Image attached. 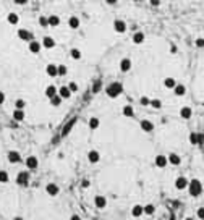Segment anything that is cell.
I'll return each mask as SVG.
<instances>
[{
    "label": "cell",
    "instance_id": "cell-31",
    "mask_svg": "<svg viewBox=\"0 0 204 220\" xmlns=\"http://www.w3.org/2000/svg\"><path fill=\"white\" fill-rule=\"evenodd\" d=\"M123 115H125V117H133V115H135L133 107H131V105H125V107H123Z\"/></svg>",
    "mask_w": 204,
    "mask_h": 220
},
{
    "label": "cell",
    "instance_id": "cell-37",
    "mask_svg": "<svg viewBox=\"0 0 204 220\" xmlns=\"http://www.w3.org/2000/svg\"><path fill=\"white\" fill-rule=\"evenodd\" d=\"M15 107H16V110H23L26 107V102L23 101V99H18V101L15 102Z\"/></svg>",
    "mask_w": 204,
    "mask_h": 220
},
{
    "label": "cell",
    "instance_id": "cell-22",
    "mask_svg": "<svg viewBox=\"0 0 204 220\" xmlns=\"http://www.w3.org/2000/svg\"><path fill=\"white\" fill-rule=\"evenodd\" d=\"M191 113H193V110H191L190 107H182V110H180V117L185 118V120L191 118Z\"/></svg>",
    "mask_w": 204,
    "mask_h": 220
},
{
    "label": "cell",
    "instance_id": "cell-27",
    "mask_svg": "<svg viewBox=\"0 0 204 220\" xmlns=\"http://www.w3.org/2000/svg\"><path fill=\"white\" fill-rule=\"evenodd\" d=\"M173 92H175V95H185L186 89H185V86H183V84H177L173 87Z\"/></svg>",
    "mask_w": 204,
    "mask_h": 220
},
{
    "label": "cell",
    "instance_id": "cell-48",
    "mask_svg": "<svg viewBox=\"0 0 204 220\" xmlns=\"http://www.w3.org/2000/svg\"><path fill=\"white\" fill-rule=\"evenodd\" d=\"M3 102H5V94H3L2 91H0V105H2Z\"/></svg>",
    "mask_w": 204,
    "mask_h": 220
},
{
    "label": "cell",
    "instance_id": "cell-33",
    "mask_svg": "<svg viewBox=\"0 0 204 220\" xmlns=\"http://www.w3.org/2000/svg\"><path fill=\"white\" fill-rule=\"evenodd\" d=\"M62 101H63V99H62V97H60V95L57 94V95H54V97L50 99V104H52V105H54V107H58L60 104H62Z\"/></svg>",
    "mask_w": 204,
    "mask_h": 220
},
{
    "label": "cell",
    "instance_id": "cell-9",
    "mask_svg": "<svg viewBox=\"0 0 204 220\" xmlns=\"http://www.w3.org/2000/svg\"><path fill=\"white\" fill-rule=\"evenodd\" d=\"M41 49H42L41 42H37V41H31L29 42V52H31V54H39Z\"/></svg>",
    "mask_w": 204,
    "mask_h": 220
},
{
    "label": "cell",
    "instance_id": "cell-52",
    "mask_svg": "<svg viewBox=\"0 0 204 220\" xmlns=\"http://www.w3.org/2000/svg\"><path fill=\"white\" fill-rule=\"evenodd\" d=\"M170 52H172V54H177V47L172 45V47H170Z\"/></svg>",
    "mask_w": 204,
    "mask_h": 220
},
{
    "label": "cell",
    "instance_id": "cell-16",
    "mask_svg": "<svg viewBox=\"0 0 204 220\" xmlns=\"http://www.w3.org/2000/svg\"><path fill=\"white\" fill-rule=\"evenodd\" d=\"M130 68H131V60L130 58H123L122 62H120V70H122L123 73L130 71Z\"/></svg>",
    "mask_w": 204,
    "mask_h": 220
},
{
    "label": "cell",
    "instance_id": "cell-8",
    "mask_svg": "<svg viewBox=\"0 0 204 220\" xmlns=\"http://www.w3.org/2000/svg\"><path fill=\"white\" fill-rule=\"evenodd\" d=\"M18 37L21 39V41H29V42L33 41V34H31L28 29H19L18 31Z\"/></svg>",
    "mask_w": 204,
    "mask_h": 220
},
{
    "label": "cell",
    "instance_id": "cell-30",
    "mask_svg": "<svg viewBox=\"0 0 204 220\" xmlns=\"http://www.w3.org/2000/svg\"><path fill=\"white\" fill-rule=\"evenodd\" d=\"M133 42L135 44H143V42H144V34H143V33H136L133 36Z\"/></svg>",
    "mask_w": 204,
    "mask_h": 220
},
{
    "label": "cell",
    "instance_id": "cell-51",
    "mask_svg": "<svg viewBox=\"0 0 204 220\" xmlns=\"http://www.w3.org/2000/svg\"><path fill=\"white\" fill-rule=\"evenodd\" d=\"M105 2H107V3H109V5H115V3H117V2H118V0H105Z\"/></svg>",
    "mask_w": 204,
    "mask_h": 220
},
{
    "label": "cell",
    "instance_id": "cell-53",
    "mask_svg": "<svg viewBox=\"0 0 204 220\" xmlns=\"http://www.w3.org/2000/svg\"><path fill=\"white\" fill-rule=\"evenodd\" d=\"M70 220H81V219H79V215H71Z\"/></svg>",
    "mask_w": 204,
    "mask_h": 220
},
{
    "label": "cell",
    "instance_id": "cell-45",
    "mask_svg": "<svg viewBox=\"0 0 204 220\" xmlns=\"http://www.w3.org/2000/svg\"><path fill=\"white\" fill-rule=\"evenodd\" d=\"M196 45H198V47H204V39L203 37L196 39Z\"/></svg>",
    "mask_w": 204,
    "mask_h": 220
},
{
    "label": "cell",
    "instance_id": "cell-54",
    "mask_svg": "<svg viewBox=\"0 0 204 220\" xmlns=\"http://www.w3.org/2000/svg\"><path fill=\"white\" fill-rule=\"evenodd\" d=\"M13 220H23V219H21V217H15Z\"/></svg>",
    "mask_w": 204,
    "mask_h": 220
},
{
    "label": "cell",
    "instance_id": "cell-21",
    "mask_svg": "<svg viewBox=\"0 0 204 220\" xmlns=\"http://www.w3.org/2000/svg\"><path fill=\"white\" fill-rule=\"evenodd\" d=\"M46 191H47V194H50V196H57L58 194V186L54 185V183H49L46 188Z\"/></svg>",
    "mask_w": 204,
    "mask_h": 220
},
{
    "label": "cell",
    "instance_id": "cell-7",
    "mask_svg": "<svg viewBox=\"0 0 204 220\" xmlns=\"http://www.w3.org/2000/svg\"><path fill=\"white\" fill-rule=\"evenodd\" d=\"M188 185H190V181H188L185 177H180V178H177V181H175V188H177V189H185V188H188Z\"/></svg>",
    "mask_w": 204,
    "mask_h": 220
},
{
    "label": "cell",
    "instance_id": "cell-5",
    "mask_svg": "<svg viewBox=\"0 0 204 220\" xmlns=\"http://www.w3.org/2000/svg\"><path fill=\"white\" fill-rule=\"evenodd\" d=\"M37 165H39V160H37L36 155H29V157L26 159V167L28 169L34 170V169H37Z\"/></svg>",
    "mask_w": 204,
    "mask_h": 220
},
{
    "label": "cell",
    "instance_id": "cell-17",
    "mask_svg": "<svg viewBox=\"0 0 204 220\" xmlns=\"http://www.w3.org/2000/svg\"><path fill=\"white\" fill-rule=\"evenodd\" d=\"M141 130L146 131V133H151V131L154 130L152 122H149V120H143V122H141Z\"/></svg>",
    "mask_w": 204,
    "mask_h": 220
},
{
    "label": "cell",
    "instance_id": "cell-23",
    "mask_svg": "<svg viewBox=\"0 0 204 220\" xmlns=\"http://www.w3.org/2000/svg\"><path fill=\"white\" fill-rule=\"evenodd\" d=\"M169 163H172V165H180L182 163V159H180V155L177 154H169Z\"/></svg>",
    "mask_w": 204,
    "mask_h": 220
},
{
    "label": "cell",
    "instance_id": "cell-32",
    "mask_svg": "<svg viewBox=\"0 0 204 220\" xmlns=\"http://www.w3.org/2000/svg\"><path fill=\"white\" fill-rule=\"evenodd\" d=\"M89 128H91V130H97V128H99V118L91 117V120H89Z\"/></svg>",
    "mask_w": 204,
    "mask_h": 220
},
{
    "label": "cell",
    "instance_id": "cell-55",
    "mask_svg": "<svg viewBox=\"0 0 204 220\" xmlns=\"http://www.w3.org/2000/svg\"><path fill=\"white\" fill-rule=\"evenodd\" d=\"M186 220H193V219H191V217H188V219H186Z\"/></svg>",
    "mask_w": 204,
    "mask_h": 220
},
{
    "label": "cell",
    "instance_id": "cell-18",
    "mask_svg": "<svg viewBox=\"0 0 204 220\" xmlns=\"http://www.w3.org/2000/svg\"><path fill=\"white\" fill-rule=\"evenodd\" d=\"M75 123H76V117H75V118H71V120H70V122H68V123H67V125H65V126H63V131H62V136H67L68 133H70V131H71V128H73V125H75Z\"/></svg>",
    "mask_w": 204,
    "mask_h": 220
},
{
    "label": "cell",
    "instance_id": "cell-49",
    "mask_svg": "<svg viewBox=\"0 0 204 220\" xmlns=\"http://www.w3.org/2000/svg\"><path fill=\"white\" fill-rule=\"evenodd\" d=\"M81 186H83V188H87V186H89V181H87V180H83Z\"/></svg>",
    "mask_w": 204,
    "mask_h": 220
},
{
    "label": "cell",
    "instance_id": "cell-36",
    "mask_svg": "<svg viewBox=\"0 0 204 220\" xmlns=\"http://www.w3.org/2000/svg\"><path fill=\"white\" fill-rule=\"evenodd\" d=\"M71 58L79 60V58H81V50H79V49H71Z\"/></svg>",
    "mask_w": 204,
    "mask_h": 220
},
{
    "label": "cell",
    "instance_id": "cell-56",
    "mask_svg": "<svg viewBox=\"0 0 204 220\" xmlns=\"http://www.w3.org/2000/svg\"><path fill=\"white\" fill-rule=\"evenodd\" d=\"M203 107H204V102H203Z\"/></svg>",
    "mask_w": 204,
    "mask_h": 220
},
{
    "label": "cell",
    "instance_id": "cell-41",
    "mask_svg": "<svg viewBox=\"0 0 204 220\" xmlns=\"http://www.w3.org/2000/svg\"><path fill=\"white\" fill-rule=\"evenodd\" d=\"M39 23H41L42 28H49V21H47L46 16H41V18H39Z\"/></svg>",
    "mask_w": 204,
    "mask_h": 220
},
{
    "label": "cell",
    "instance_id": "cell-24",
    "mask_svg": "<svg viewBox=\"0 0 204 220\" xmlns=\"http://www.w3.org/2000/svg\"><path fill=\"white\" fill-rule=\"evenodd\" d=\"M47 21H49V26H52V28L60 25V18L57 16V15H50V16L47 18Z\"/></svg>",
    "mask_w": 204,
    "mask_h": 220
},
{
    "label": "cell",
    "instance_id": "cell-50",
    "mask_svg": "<svg viewBox=\"0 0 204 220\" xmlns=\"http://www.w3.org/2000/svg\"><path fill=\"white\" fill-rule=\"evenodd\" d=\"M159 3H161V0H151V5H154V7H157Z\"/></svg>",
    "mask_w": 204,
    "mask_h": 220
},
{
    "label": "cell",
    "instance_id": "cell-28",
    "mask_svg": "<svg viewBox=\"0 0 204 220\" xmlns=\"http://www.w3.org/2000/svg\"><path fill=\"white\" fill-rule=\"evenodd\" d=\"M13 118L16 120V122H23V120H25V110H15Z\"/></svg>",
    "mask_w": 204,
    "mask_h": 220
},
{
    "label": "cell",
    "instance_id": "cell-43",
    "mask_svg": "<svg viewBox=\"0 0 204 220\" xmlns=\"http://www.w3.org/2000/svg\"><path fill=\"white\" fill-rule=\"evenodd\" d=\"M139 102H141L143 105H149V104H151V99H149V97H146V95H143V97L139 99Z\"/></svg>",
    "mask_w": 204,
    "mask_h": 220
},
{
    "label": "cell",
    "instance_id": "cell-13",
    "mask_svg": "<svg viewBox=\"0 0 204 220\" xmlns=\"http://www.w3.org/2000/svg\"><path fill=\"white\" fill-rule=\"evenodd\" d=\"M87 159H89L91 163H97L101 160V154L97 152V151H89V154H87Z\"/></svg>",
    "mask_w": 204,
    "mask_h": 220
},
{
    "label": "cell",
    "instance_id": "cell-35",
    "mask_svg": "<svg viewBox=\"0 0 204 220\" xmlns=\"http://www.w3.org/2000/svg\"><path fill=\"white\" fill-rule=\"evenodd\" d=\"M143 207H144V214H146V215H152L154 210H155L152 204H146V206H143Z\"/></svg>",
    "mask_w": 204,
    "mask_h": 220
},
{
    "label": "cell",
    "instance_id": "cell-1",
    "mask_svg": "<svg viewBox=\"0 0 204 220\" xmlns=\"http://www.w3.org/2000/svg\"><path fill=\"white\" fill-rule=\"evenodd\" d=\"M122 91H123V86L120 84V83H112V84H109L105 87V94L112 99L118 97V95L122 94Z\"/></svg>",
    "mask_w": 204,
    "mask_h": 220
},
{
    "label": "cell",
    "instance_id": "cell-25",
    "mask_svg": "<svg viewBox=\"0 0 204 220\" xmlns=\"http://www.w3.org/2000/svg\"><path fill=\"white\" fill-rule=\"evenodd\" d=\"M7 21L10 23V25H18V21H19V16L16 13H8V16H7Z\"/></svg>",
    "mask_w": 204,
    "mask_h": 220
},
{
    "label": "cell",
    "instance_id": "cell-39",
    "mask_svg": "<svg viewBox=\"0 0 204 220\" xmlns=\"http://www.w3.org/2000/svg\"><path fill=\"white\" fill-rule=\"evenodd\" d=\"M149 105H151V107H154V109H161V107H162V102L159 101V99H152Z\"/></svg>",
    "mask_w": 204,
    "mask_h": 220
},
{
    "label": "cell",
    "instance_id": "cell-12",
    "mask_svg": "<svg viewBox=\"0 0 204 220\" xmlns=\"http://www.w3.org/2000/svg\"><path fill=\"white\" fill-rule=\"evenodd\" d=\"M8 160L11 163H18V162H21V155H19V152H16V151H10L8 152Z\"/></svg>",
    "mask_w": 204,
    "mask_h": 220
},
{
    "label": "cell",
    "instance_id": "cell-10",
    "mask_svg": "<svg viewBox=\"0 0 204 220\" xmlns=\"http://www.w3.org/2000/svg\"><path fill=\"white\" fill-rule=\"evenodd\" d=\"M94 204L97 209H104V207L107 206V199L104 198V196H96L94 198Z\"/></svg>",
    "mask_w": 204,
    "mask_h": 220
},
{
    "label": "cell",
    "instance_id": "cell-40",
    "mask_svg": "<svg viewBox=\"0 0 204 220\" xmlns=\"http://www.w3.org/2000/svg\"><path fill=\"white\" fill-rule=\"evenodd\" d=\"M68 73V68L65 65H58V76H65Z\"/></svg>",
    "mask_w": 204,
    "mask_h": 220
},
{
    "label": "cell",
    "instance_id": "cell-57",
    "mask_svg": "<svg viewBox=\"0 0 204 220\" xmlns=\"http://www.w3.org/2000/svg\"><path fill=\"white\" fill-rule=\"evenodd\" d=\"M135 2H138V0H135Z\"/></svg>",
    "mask_w": 204,
    "mask_h": 220
},
{
    "label": "cell",
    "instance_id": "cell-4",
    "mask_svg": "<svg viewBox=\"0 0 204 220\" xmlns=\"http://www.w3.org/2000/svg\"><path fill=\"white\" fill-rule=\"evenodd\" d=\"M28 180H29V173H28V172H19L18 177H16V183L21 186H25V185H28Z\"/></svg>",
    "mask_w": 204,
    "mask_h": 220
},
{
    "label": "cell",
    "instance_id": "cell-38",
    "mask_svg": "<svg viewBox=\"0 0 204 220\" xmlns=\"http://www.w3.org/2000/svg\"><path fill=\"white\" fill-rule=\"evenodd\" d=\"M8 181V173L5 170H0V183H7Z\"/></svg>",
    "mask_w": 204,
    "mask_h": 220
},
{
    "label": "cell",
    "instance_id": "cell-29",
    "mask_svg": "<svg viewBox=\"0 0 204 220\" xmlns=\"http://www.w3.org/2000/svg\"><path fill=\"white\" fill-rule=\"evenodd\" d=\"M164 86L169 87V89H173V87L177 86V83H175L173 78H165V81H164Z\"/></svg>",
    "mask_w": 204,
    "mask_h": 220
},
{
    "label": "cell",
    "instance_id": "cell-14",
    "mask_svg": "<svg viewBox=\"0 0 204 220\" xmlns=\"http://www.w3.org/2000/svg\"><path fill=\"white\" fill-rule=\"evenodd\" d=\"M143 214H144V207L139 206V204L133 206V209H131V215H133V217H141Z\"/></svg>",
    "mask_w": 204,
    "mask_h": 220
},
{
    "label": "cell",
    "instance_id": "cell-46",
    "mask_svg": "<svg viewBox=\"0 0 204 220\" xmlns=\"http://www.w3.org/2000/svg\"><path fill=\"white\" fill-rule=\"evenodd\" d=\"M99 87H101V83H99V81H96V84H94V89H93V92H99Z\"/></svg>",
    "mask_w": 204,
    "mask_h": 220
},
{
    "label": "cell",
    "instance_id": "cell-15",
    "mask_svg": "<svg viewBox=\"0 0 204 220\" xmlns=\"http://www.w3.org/2000/svg\"><path fill=\"white\" fill-rule=\"evenodd\" d=\"M58 95H60L62 99H70V97H71V91L68 89V86H62V87L58 89Z\"/></svg>",
    "mask_w": 204,
    "mask_h": 220
},
{
    "label": "cell",
    "instance_id": "cell-42",
    "mask_svg": "<svg viewBox=\"0 0 204 220\" xmlns=\"http://www.w3.org/2000/svg\"><path fill=\"white\" fill-rule=\"evenodd\" d=\"M68 89L71 91V94L76 92V91H78V84H76V83H70V84H68Z\"/></svg>",
    "mask_w": 204,
    "mask_h": 220
},
{
    "label": "cell",
    "instance_id": "cell-2",
    "mask_svg": "<svg viewBox=\"0 0 204 220\" xmlns=\"http://www.w3.org/2000/svg\"><path fill=\"white\" fill-rule=\"evenodd\" d=\"M188 191H190V194L191 196H199L203 193V185H201V181L199 180H191L190 181V185H188Z\"/></svg>",
    "mask_w": 204,
    "mask_h": 220
},
{
    "label": "cell",
    "instance_id": "cell-26",
    "mask_svg": "<svg viewBox=\"0 0 204 220\" xmlns=\"http://www.w3.org/2000/svg\"><path fill=\"white\" fill-rule=\"evenodd\" d=\"M68 26H70L71 29H78V26H79V19H78V16H71L70 19H68Z\"/></svg>",
    "mask_w": 204,
    "mask_h": 220
},
{
    "label": "cell",
    "instance_id": "cell-11",
    "mask_svg": "<svg viewBox=\"0 0 204 220\" xmlns=\"http://www.w3.org/2000/svg\"><path fill=\"white\" fill-rule=\"evenodd\" d=\"M167 163H169V159H167L165 155H157V157H155V167H159V169H164Z\"/></svg>",
    "mask_w": 204,
    "mask_h": 220
},
{
    "label": "cell",
    "instance_id": "cell-44",
    "mask_svg": "<svg viewBox=\"0 0 204 220\" xmlns=\"http://www.w3.org/2000/svg\"><path fill=\"white\" fill-rule=\"evenodd\" d=\"M198 219L204 220V207H199V209H198Z\"/></svg>",
    "mask_w": 204,
    "mask_h": 220
},
{
    "label": "cell",
    "instance_id": "cell-3",
    "mask_svg": "<svg viewBox=\"0 0 204 220\" xmlns=\"http://www.w3.org/2000/svg\"><path fill=\"white\" fill-rule=\"evenodd\" d=\"M114 29L117 31V33H120V34L125 33L126 31V23L123 21V19H115L114 21Z\"/></svg>",
    "mask_w": 204,
    "mask_h": 220
},
{
    "label": "cell",
    "instance_id": "cell-34",
    "mask_svg": "<svg viewBox=\"0 0 204 220\" xmlns=\"http://www.w3.org/2000/svg\"><path fill=\"white\" fill-rule=\"evenodd\" d=\"M190 142L193 144V146L199 144V134H198V133H191V134H190Z\"/></svg>",
    "mask_w": 204,
    "mask_h": 220
},
{
    "label": "cell",
    "instance_id": "cell-19",
    "mask_svg": "<svg viewBox=\"0 0 204 220\" xmlns=\"http://www.w3.org/2000/svg\"><path fill=\"white\" fill-rule=\"evenodd\" d=\"M42 47H46V49H52V47H55V41L49 36H46V37L42 39Z\"/></svg>",
    "mask_w": 204,
    "mask_h": 220
},
{
    "label": "cell",
    "instance_id": "cell-20",
    "mask_svg": "<svg viewBox=\"0 0 204 220\" xmlns=\"http://www.w3.org/2000/svg\"><path fill=\"white\" fill-rule=\"evenodd\" d=\"M57 94H58V91H57V87H55L54 84H50V86L46 87V95H47L49 99H52L54 95H57Z\"/></svg>",
    "mask_w": 204,
    "mask_h": 220
},
{
    "label": "cell",
    "instance_id": "cell-6",
    "mask_svg": "<svg viewBox=\"0 0 204 220\" xmlns=\"http://www.w3.org/2000/svg\"><path fill=\"white\" fill-rule=\"evenodd\" d=\"M46 73L49 75V76H52V78L58 76V65H54V63L47 65V68H46Z\"/></svg>",
    "mask_w": 204,
    "mask_h": 220
},
{
    "label": "cell",
    "instance_id": "cell-47",
    "mask_svg": "<svg viewBox=\"0 0 204 220\" xmlns=\"http://www.w3.org/2000/svg\"><path fill=\"white\" fill-rule=\"evenodd\" d=\"M15 3H16V5H26L28 0H15Z\"/></svg>",
    "mask_w": 204,
    "mask_h": 220
}]
</instances>
